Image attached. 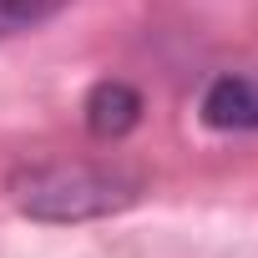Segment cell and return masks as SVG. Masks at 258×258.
<instances>
[{"mask_svg": "<svg viewBox=\"0 0 258 258\" xmlns=\"http://www.w3.org/2000/svg\"><path fill=\"white\" fill-rule=\"evenodd\" d=\"M137 116H142V96L132 91V86H121V81H101L91 96H86V126L96 137H126L137 126Z\"/></svg>", "mask_w": 258, "mask_h": 258, "instance_id": "cell-3", "label": "cell"}, {"mask_svg": "<svg viewBox=\"0 0 258 258\" xmlns=\"http://www.w3.org/2000/svg\"><path fill=\"white\" fill-rule=\"evenodd\" d=\"M203 121L218 126V132H253L258 126V81L218 76L203 91Z\"/></svg>", "mask_w": 258, "mask_h": 258, "instance_id": "cell-2", "label": "cell"}, {"mask_svg": "<svg viewBox=\"0 0 258 258\" xmlns=\"http://www.w3.org/2000/svg\"><path fill=\"white\" fill-rule=\"evenodd\" d=\"M21 203L31 213H46V218H81V213L111 208L116 198H111L106 177H96L86 167H76V172L56 167V172H31V192H21Z\"/></svg>", "mask_w": 258, "mask_h": 258, "instance_id": "cell-1", "label": "cell"}, {"mask_svg": "<svg viewBox=\"0 0 258 258\" xmlns=\"http://www.w3.org/2000/svg\"><path fill=\"white\" fill-rule=\"evenodd\" d=\"M61 6H66V0H0V36H16L26 26H41Z\"/></svg>", "mask_w": 258, "mask_h": 258, "instance_id": "cell-4", "label": "cell"}]
</instances>
